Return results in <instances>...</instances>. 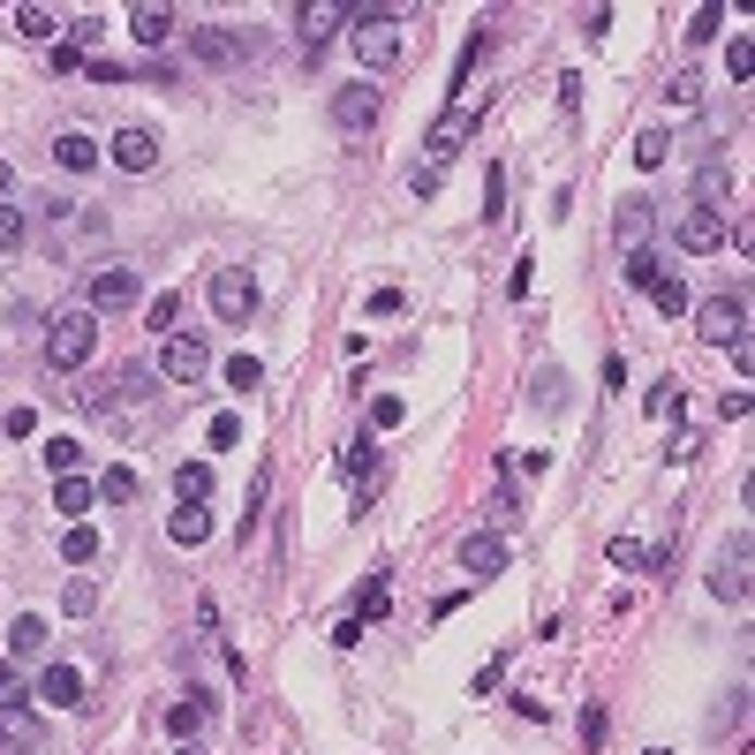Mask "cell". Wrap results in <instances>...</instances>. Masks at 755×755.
Masks as SVG:
<instances>
[{
	"label": "cell",
	"instance_id": "1",
	"mask_svg": "<svg viewBox=\"0 0 755 755\" xmlns=\"http://www.w3.org/2000/svg\"><path fill=\"white\" fill-rule=\"evenodd\" d=\"M401 23H408V8H348V46H355V61L363 68H393L401 61Z\"/></svg>",
	"mask_w": 755,
	"mask_h": 755
},
{
	"label": "cell",
	"instance_id": "2",
	"mask_svg": "<svg viewBox=\"0 0 755 755\" xmlns=\"http://www.w3.org/2000/svg\"><path fill=\"white\" fill-rule=\"evenodd\" d=\"M91 348H99V317H91V310H53V325H46V363H53V370H84Z\"/></svg>",
	"mask_w": 755,
	"mask_h": 755
},
{
	"label": "cell",
	"instance_id": "3",
	"mask_svg": "<svg viewBox=\"0 0 755 755\" xmlns=\"http://www.w3.org/2000/svg\"><path fill=\"white\" fill-rule=\"evenodd\" d=\"M688 310H695V332H703V340H718V348L748 340V288H733V295H703V302H688Z\"/></svg>",
	"mask_w": 755,
	"mask_h": 755
},
{
	"label": "cell",
	"instance_id": "4",
	"mask_svg": "<svg viewBox=\"0 0 755 755\" xmlns=\"http://www.w3.org/2000/svg\"><path fill=\"white\" fill-rule=\"evenodd\" d=\"M483 106H491V99H476V91H461V99H453L446 114L431 122V137H424V151H431V166H439L446 151H461L468 137H476V129H483Z\"/></svg>",
	"mask_w": 755,
	"mask_h": 755
},
{
	"label": "cell",
	"instance_id": "5",
	"mask_svg": "<svg viewBox=\"0 0 755 755\" xmlns=\"http://www.w3.org/2000/svg\"><path fill=\"white\" fill-rule=\"evenodd\" d=\"M204 370H212L204 332H166V340H159V378H166V386H197Z\"/></svg>",
	"mask_w": 755,
	"mask_h": 755
},
{
	"label": "cell",
	"instance_id": "6",
	"mask_svg": "<svg viewBox=\"0 0 755 755\" xmlns=\"http://www.w3.org/2000/svg\"><path fill=\"white\" fill-rule=\"evenodd\" d=\"M250 46H257V38H250V30H227V23H197V30H189V53H197L204 68H242Z\"/></svg>",
	"mask_w": 755,
	"mask_h": 755
},
{
	"label": "cell",
	"instance_id": "7",
	"mask_svg": "<svg viewBox=\"0 0 755 755\" xmlns=\"http://www.w3.org/2000/svg\"><path fill=\"white\" fill-rule=\"evenodd\" d=\"M137 295H144V280H137L129 265H99V273H91V302H84V310H91V317H114V310H137Z\"/></svg>",
	"mask_w": 755,
	"mask_h": 755
},
{
	"label": "cell",
	"instance_id": "8",
	"mask_svg": "<svg viewBox=\"0 0 755 755\" xmlns=\"http://www.w3.org/2000/svg\"><path fill=\"white\" fill-rule=\"evenodd\" d=\"M212 310H219V325H250V317H257V280H250L242 265L212 273Z\"/></svg>",
	"mask_w": 755,
	"mask_h": 755
},
{
	"label": "cell",
	"instance_id": "9",
	"mask_svg": "<svg viewBox=\"0 0 755 755\" xmlns=\"http://www.w3.org/2000/svg\"><path fill=\"white\" fill-rule=\"evenodd\" d=\"M748 567H755V537L741 529V537L718 552V567H710V590H718L726 604H748Z\"/></svg>",
	"mask_w": 755,
	"mask_h": 755
},
{
	"label": "cell",
	"instance_id": "10",
	"mask_svg": "<svg viewBox=\"0 0 755 755\" xmlns=\"http://www.w3.org/2000/svg\"><path fill=\"white\" fill-rule=\"evenodd\" d=\"M106 159H114L122 174H151V166H159V129H144V122H122V129L106 137Z\"/></svg>",
	"mask_w": 755,
	"mask_h": 755
},
{
	"label": "cell",
	"instance_id": "11",
	"mask_svg": "<svg viewBox=\"0 0 755 755\" xmlns=\"http://www.w3.org/2000/svg\"><path fill=\"white\" fill-rule=\"evenodd\" d=\"M332 30H348V8H340V0H310V8H295V38H302V61H317Z\"/></svg>",
	"mask_w": 755,
	"mask_h": 755
},
{
	"label": "cell",
	"instance_id": "12",
	"mask_svg": "<svg viewBox=\"0 0 755 755\" xmlns=\"http://www.w3.org/2000/svg\"><path fill=\"white\" fill-rule=\"evenodd\" d=\"M672 242H680L688 257H710V250H726V212H695V204H688V212L672 219Z\"/></svg>",
	"mask_w": 755,
	"mask_h": 755
},
{
	"label": "cell",
	"instance_id": "13",
	"mask_svg": "<svg viewBox=\"0 0 755 755\" xmlns=\"http://www.w3.org/2000/svg\"><path fill=\"white\" fill-rule=\"evenodd\" d=\"M38 741H46L38 710L30 703H0V755H38Z\"/></svg>",
	"mask_w": 755,
	"mask_h": 755
},
{
	"label": "cell",
	"instance_id": "14",
	"mask_svg": "<svg viewBox=\"0 0 755 755\" xmlns=\"http://www.w3.org/2000/svg\"><path fill=\"white\" fill-rule=\"evenodd\" d=\"M325 114H332V129H340V137H355V129H370V122H378V91H370V84H348V91H332V106H325Z\"/></svg>",
	"mask_w": 755,
	"mask_h": 755
},
{
	"label": "cell",
	"instance_id": "15",
	"mask_svg": "<svg viewBox=\"0 0 755 755\" xmlns=\"http://www.w3.org/2000/svg\"><path fill=\"white\" fill-rule=\"evenodd\" d=\"M688 204H695V212H726V204H733V166H726V159H703Z\"/></svg>",
	"mask_w": 755,
	"mask_h": 755
},
{
	"label": "cell",
	"instance_id": "16",
	"mask_svg": "<svg viewBox=\"0 0 755 755\" xmlns=\"http://www.w3.org/2000/svg\"><path fill=\"white\" fill-rule=\"evenodd\" d=\"M612 235H619V250L634 257V250H650V235H657V204L650 197H627L619 204V219H612Z\"/></svg>",
	"mask_w": 755,
	"mask_h": 755
},
{
	"label": "cell",
	"instance_id": "17",
	"mask_svg": "<svg viewBox=\"0 0 755 755\" xmlns=\"http://www.w3.org/2000/svg\"><path fill=\"white\" fill-rule=\"evenodd\" d=\"M38 703H46V710H84V672L53 657V665L38 672Z\"/></svg>",
	"mask_w": 755,
	"mask_h": 755
},
{
	"label": "cell",
	"instance_id": "18",
	"mask_svg": "<svg viewBox=\"0 0 755 755\" xmlns=\"http://www.w3.org/2000/svg\"><path fill=\"white\" fill-rule=\"evenodd\" d=\"M461 567H468V575H476V582H491V575H499V567H506V544H499V537H483V529H476V537H461Z\"/></svg>",
	"mask_w": 755,
	"mask_h": 755
},
{
	"label": "cell",
	"instance_id": "19",
	"mask_svg": "<svg viewBox=\"0 0 755 755\" xmlns=\"http://www.w3.org/2000/svg\"><path fill=\"white\" fill-rule=\"evenodd\" d=\"M174 506H212V461H181L174 468Z\"/></svg>",
	"mask_w": 755,
	"mask_h": 755
},
{
	"label": "cell",
	"instance_id": "20",
	"mask_svg": "<svg viewBox=\"0 0 755 755\" xmlns=\"http://www.w3.org/2000/svg\"><path fill=\"white\" fill-rule=\"evenodd\" d=\"M129 30H137V46H166L174 38V8H159V0L129 8Z\"/></svg>",
	"mask_w": 755,
	"mask_h": 755
},
{
	"label": "cell",
	"instance_id": "21",
	"mask_svg": "<svg viewBox=\"0 0 755 755\" xmlns=\"http://www.w3.org/2000/svg\"><path fill=\"white\" fill-rule=\"evenodd\" d=\"M53 159H61V166H68V174H91V166H99V159H106V151L91 144V137H84V129H61V137H53Z\"/></svg>",
	"mask_w": 755,
	"mask_h": 755
},
{
	"label": "cell",
	"instance_id": "22",
	"mask_svg": "<svg viewBox=\"0 0 755 755\" xmlns=\"http://www.w3.org/2000/svg\"><path fill=\"white\" fill-rule=\"evenodd\" d=\"M166 537H174L181 552L204 544V537H212V506H174V514H166Z\"/></svg>",
	"mask_w": 755,
	"mask_h": 755
},
{
	"label": "cell",
	"instance_id": "23",
	"mask_svg": "<svg viewBox=\"0 0 755 755\" xmlns=\"http://www.w3.org/2000/svg\"><path fill=\"white\" fill-rule=\"evenodd\" d=\"M204 718H212V695H181V703L166 710V733H174V741H197Z\"/></svg>",
	"mask_w": 755,
	"mask_h": 755
},
{
	"label": "cell",
	"instance_id": "24",
	"mask_svg": "<svg viewBox=\"0 0 755 755\" xmlns=\"http://www.w3.org/2000/svg\"><path fill=\"white\" fill-rule=\"evenodd\" d=\"M61 559H68V567H91V559H99V529H91V521H68V529H61Z\"/></svg>",
	"mask_w": 755,
	"mask_h": 755
},
{
	"label": "cell",
	"instance_id": "25",
	"mask_svg": "<svg viewBox=\"0 0 755 755\" xmlns=\"http://www.w3.org/2000/svg\"><path fill=\"white\" fill-rule=\"evenodd\" d=\"M151 386H159V370H144V363H129V370H122V378H114L106 393H122V416H129L137 401H151Z\"/></svg>",
	"mask_w": 755,
	"mask_h": 755
},
{
	"label": "cell",
	"instance_id": "26",
	"mask_svg": "<svg viewBox=\"0 0 755 755\" xmlns=\"http://www.w3.org/2000/svg\"><path fill=\"white\" fill-rule=\"evenodd\" d=\"M91 499H99V483H84V476H53V506H61V514H91Z\"/></svg>",
	"mask_w": 755,
	"mask_h": 755
},
{
	"label": "cell",
	"instance_id": "27",
	"mask_svg": "<svg viewBox=\"0 0 755 755\" xmlns=\"http://www.w3.org/2000/svg\"><path fill=\"white\" fill-rule=\"evenodd\" d=\"M61 612H68V619H91V612H99V582H91V575H68V590H61Z\"/></svg>",
	"mask_w": 755,
	"mask_h": 755
},
{
	"label": "cell",
	"instance_id": "28",
	"mask_svg": "<svg viewBox=\"0 0 755 755\" xmlns=\"http://www.w3.org/2000/svg\"><path fill=\"white\" fill-rule=\"evenodd\" d=\"M8 650H15V657H38V650H46V619H38V612H23V619L8 627Z\"/></svg>",
	"mask_w": 755,
	"mask_h": 755
},
{
	"label": "cell",
	"instance_id": "29",
	"mask_svg": "<svg viewBox=\"0 0 755 755\" xmlns=\"http://www.w3.org/2000/svg\"><path fill=\"white\" fill-rule=\"evenodd\" d=\"M726 76H733V84H748V76H755V38H748V30H733V38H726Z\"/></svg>",
	"mask_w": 755,
	"mask_h": 755
},
{
	"label": "cell",
	"instance_id": "30",
	"mask_svg": "<svg viewBox=\"0 0 755 755\" xmlns=\"http://www.w3.org/2000/svg\"><path fill=\"white\" fill-rule=\"evenodd\" d=\"M84 461H91V453L76 446V439H46V468H53V476H84Z\"/></svg>",
	"mask_w": 755,
	"mask_h": 755
},
{
	"label": "cell",
	"instance_id": "31",
	"mask_svg": "<svg viewBox=\"0 0 755 755\" xmlns=\"http://www.w3.org/2000/svg\"><path fill=\"white\" fill-rule=\"evenodd\" d=\"M665 159H672V137H665V129H642V137H634V166H650V174H657Z\"/></svg>",
	"mask_w": 755,
	"mask_h": 755
},
{
	"label": "cell",
	"instance_id": "32",
	"mask_svg": "<svg viewBox=\"0 0 755 755\" xmlns=\"http://www.w3.org/2000/svg\"><path fill=\"white\" fill-rule=\"evenodd\" d=\"M718 23H726V8H695L680 38H688V46H710V38H718Z\"/></svg>",
	"mask_w": 755,
	"mask_h": 755
},
{
	"label": "cell",
	"instance_id": "33",
	"mask_svg": "<svg viewBox=\"0 0 755 755\" xmlns=\"http://www.w3.org/2000/svg\"><path fill=\"white\" fill-rule=\"evenodd\" d=\"M657 280H665V265H657L650 250H634V257H627V288H642V295H650Z\"/></svg>",
	"mask_w": 755,
	"mask_h": 755
},
{
	"label": "cell",
	"instance_id": "34",
	"mask_svg": "<svg viewBox=\"0 0 755 755\" xmlns=\"http://www.w3.org/2000/svg\"><path fill=\"white\" fill-rule=\"evenodd\" d=\"M227 386H235V393L265 386V363H257V355H227Z\"/></svg>",
	"mask_w": 755,
	"mask_h": 755
},
{
	"label": "cell",
	"instance_id": "35",
	"mask_svg": "<svg viewBox=\"0 0 755 755\" xmlns=\"http://www.w3.org/2000/svg\"><path fill=\"white\" fill-rule=\"evenodd\" d=\"M529 401H537V408H559V401H567V378H559V370H537V378H529Z\"/></svg>",
	"mask_w": 755,
	"mask_h": 755
},
{
	"label": "cell",
	"instance_id": "36",
	"mask_svg": "<svg viewBox=\"0 0 755 755\" xmlns=\"http://www.w3.org/2000/svg\"><path fill=\"white\" fill-rule=\"evenodd\" d=\"M370 424H378V431H401V424H408V401H401V393H378V401H370Z\"/></svg>",
	"mask_w": 755,
	"mask_h": 755
},
{
	"label": "cell",
	"instance_id": "37",
	"mask_svg": "<svg viewBox=\"0 0 755 755\" xmlns=\"http://www.w3.org/2000/svg\"><path fill=\"white\" fill-rule=\"evenodd\" d=\"M99 499L129 506V499H137V468H106V476H99Z\"/></svg>",
	"mask_w": 755,
	"mask_h": 755
},
{
	"label": "cell",
	"instance_id": "38",
	"mask_svg": "<svg viewBox=\"0 0 755 755\" xmlns=\"http://www.w3.org/2000/svg\"><path fill=\"white\" fill-rule=\"evenodd\" d=\"M612 567H627V575H642V567H665V559H657V552H642L634 537H619V544H612Z\"/></svg>",
	"mask_w": 755,
	"mask_h": 755
},
{
	"label": "cell",
	"instance_id": "39",
	"mask_svg": "<svg viewBox=\"0 0 755 755\" xmlns=\"http://www.w3.org/2000/svg\"><path fill=\"white\" fill-rule=\"evenodd\" d=\"M23 235H30L23 204H8V197H0V250H23Z\"/></svg>",
	"mask_w": 755,
	"mask_h": 755
},
{
	"label": "cell",
	"instance_id": "40",
	"mask_svg": "<svg viewBox=\"0 0 755 755\" xmlns=\"http://www.w3.org/2000/svg\"><path fill=\"white\" fill-rule=\"evenodd\" d=\"M15 30H23V38H53V8H38V0L15 8Z\"/></svg>",
	"mask_w": 755,
	"mask_h": 755
},
{
	"label": "cell",
	"instance_id": "41",
	"mask_svg": "<svg viewBox=\"0 0 755 755\" xmlns=\"http://www.w3.org/2000/svg\"><path fill=\"white\" fill-rule=\"evenodd\" d=\"M665 99H672V106H703V68H680Z\"/></svg>",
	"mask_w": 755,
	"mask_h": 755
},
{
	"label": "cell",
	"instance_id": "42",
	"mask_svg": "<svg viewBox=\"0 0 755 755\" xmlns=\"http://www.w3.org/2000/svg\"><path fill=\"white\" fill-rule=\"evenodd\" d=\"M650 416H657V424H672V416H680V386H672V378H657V386H650Z\"/></svg>",
	"mask_w": 755,
	"mask_h": 755
},
{
	"label": "cell",
	"instance_id": "43",
	"mask_svg": "<svg viewBox=\"0 0 755 755\" xmlns=\"http://www.w3.org/2000/svg\"><path fill=\"white\" fill-rule=\"evenodd\" d=\"M265 499H273V468H257V483H250V506H242V537L257 529V514H265Z\"/></svg>",
	"mask_w": 755,
	"mask_h": 755
},
{
	"label": "cell",
	"instance_id": "44",
	"mask_svg": "<svg viewBox=\"0 0 755 755\" xmlns=\"http://www.w3.org/2000/svg\"><path fill=\"white\" fill-rule=\"evenodd\" d=\"M204 439H212V453H235V446H242V416H212V431H204Z\"/></svg>",
	"mask_w": 755,
	"mask_h": 755
},
{
	"label": "cell",
	"instance_id": "45",
	"mask_svg": "<svg viewBox=\"0 0 755 755\" xmlns=\"http://www.w3.org/2000/svg\"><path fill=\"white\" fill-rule=\"evenodd\" d=\"M650 302H657V310H665V317H680V310H688V288H680V280H672V273H665V280H657V288H650Z\"/></svg>",
	"mask_w": 755,
	"mask_h": 755
},
{
	"label": "cell",
	"instance_id": "46",
	"mask_svg": "<svg viewBox=\"0 0 755 755\" xmlns=\"http://www.w3.org/2000/svg\"><path fill=\"white\" fill-rule=\"evenodd\" d=\"M144 325H151V332H174V325H181V295H159L144 310Z\"/></svg>",
	"mask_w": 755,
	"mask_h": 755
},
{
	"label": "cell",
	"instance_id": "47",
	"mask_svg": "<svg viewBox=\"0 0 755 755\" xmlns=\"http://www.w3.org/2000/svg\"><path fill=\"white\" fill-rule=\"evenodd\" d=\"M604 733H612V718H604V703L582 710V748H604Z\"/></svg>",
	"mask_w": 755,
	"mask_h": 755
},
{
	"label": "cell",
	"instance_id": "48",
	"mask_svg": "<svg viewBox=\"0 0 755 755\" xmlns=\"http://www.w3.org/2000/svg\"><path fill=\"white\" fill-rule=\"evenodd\" d=\"M386 604H393V590H386V575H378V582L363 590V612H355V619H386Z\"/></svg>",
	"mask_w": 755,
	"mask_h": 755
},
{
	"label": "cell",
	"instance_id": "49",
	"mask_svg": "<svg viewBox=\"0 0 755 755\" xmlns=\"http://www.w3.org/2000/svg\"><path fill=\"white\" fill-rule=\"evenodd\" d=\"M84 76H91V84H129V68H122V61H106V53H99V61H84Z\"/></svg>",
	"mask_w": 755,
	"mask_h": 755
},
{
	"label": "cell",
	"instance_id": "50",
	"mask_svg": "<svg viewBox=\"0 0 755 755\" xmlns=\"http://www.w3.org/2000/svg\"><path fill=\"white\" fill-rule=\"evenodd\" d=\"M483 212H491V219H499V212H506V174H499V166H491V174H483Z\"/></svg>",
	"mask_w": 755,
	"mask_h": 755
},
{
	"label": "cell",
	"instance_id": "51",
	"mask_svg": "<svg viewBox=\"0 0 755 755\" xmlns=\"http://www.w3.org/2000/svg\"><path fill=\"white\" fill-rule=\"evenodd\" d=\"M68 68H84V46H68V38H53V76H68Z\"/></svg>",
	"mask_w": 755,
	"mask_h": 755
},
{
	"label": "cell",
	"instance_id": "52",
	"mask_svg": "<svg viewBox=\"0 0 755 755\" xmlns=\"http://www.w3.org/2000/svg\"><path fill=\"white\" fill-rule=\"evenodd\" d=\"M499 680H506V657H491V665H483V672H476V680H468V695H491V688H499Z\"/></svg>",
	"mask_w": 755,
	"mask_h": 755
},
{
	"label": "cell",
	"instance_id": "53",
	"mask_svg": "<svg viewBox=\"0 0 755 755\" xmlns=\"http://www.w3.org/2000/svg\"><path fill=\"white\" fill-rule=\"evenodd\" d=\"M370 461H378V446H370V439H355V446H348V476H370Z\"/></svg>",
	"mask_w": 755,
	"mask_h": 755
},
{
	"label": "cell",
	"instance_id": "54",
	"mask_svg": "<svg viewBox=\"0 0 755 755\" xmlns=\"http://www.w3.org/2000/svg\"><path fill=\"white\" fill-rule=\"evenodd\" d=\"M401 302H408L401 288H378V295H370V317H401Z\"/></svg>",
	"mask_w": 755,
	"mask_h": 755
},
{
	"label": "cell",
	"instance_id": "55",
	"mask_svg": "<svg viewBox=\"0 0 755 755\" xmlns=\"http://www.w3.org/2000/svg\"><path fill=\"white\" fill-rule=\"evenodd\" d=\"M23 695H30V688H23V680H15V672L0 665V703H23Z\"/></svg>",
	"mask_w": 755,
	"mask_h": 755
},
{
	"label": "cell",
	"instance_id": "56",
	"mask_svg": "<svg viewBox=\"0 0 755 755\" xmlns=\"http://www.w3.org/2000/svg\"><path fill=\"white\" fill-rule=\"evenodd\" d=\"M174 755H212V748L204 741H174Z\"/></svg>",
	"mask_w": 755,
	"mask_h": 755
},
{
	"label": "cell",
	"instance_id": "57",
	"mask_svg": "<svg viewBox=\"0 0 755 755\" xmlns=\"http://www.w3.org/2000/svg\"><path fill=\"white\" fill-rule=\"evenodd\" d=\"M642 755H672V748H642Z\"/></svg>",
	"mask_w": 755,
	"mask_h": 755
},
{
	"label": "cell",
	"instance_id": "58",
	"mask_svg": "<svg viewBox=\"0 0 755 755\" xmlns=\"http://www.w3.org/2000/svg\"><path fill=\"white\" fill-rule=\"evenodd\" d=\"M0 189H8V166H0Z\"/></svg>",
	"mask_w": 755,
	"mask_h": 755
}]
</instances>
